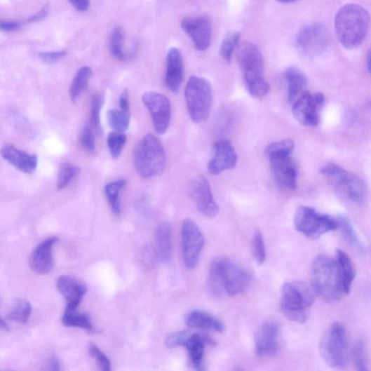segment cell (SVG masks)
Listing matches in <instances>:
<instances>
[{
    "label": "cell",
    "instance_id": "cell-1",
    "mask_svg": "<svg viewBox=\"0 0 371 371\" xmlns=\"http://www.w3.org/2000/svg\"><path fill=\"white\" fill-rule=\"evenodd\" d=\"M370 18L367 11L357 4L342 7L335 16L336 34L342 46L348 50L360 46L369 31Z\"/></svg>",
    "mask_w": 371,
    "mask_h": 371
},
{
    "label": "cell",
    "instance_id": "cell-29",
    "mask_svg": "<svg viewBox=\"0 0 371 371\" xmlns=\"http://www.w3.org/2000/svg\"><path fill=\"white\" fill-rule=\"evenodd\" d=\"M125 34L120 27H115L111 34L109 47L112 55L117 60L123 62L128 61L135 57V53H126L123 50Z\"/></svg>",
    "mask_w": 371,
    "mask_h": 371
},
{
    "label": "cell",
    "instance_id": "cell-30",
    "mask_svg": "<svg viewBox=\"0 0 371 371\" xmlns=\"http://www.w3.org/2000/svg\"><path fill=\"white\" fill-rule=\"evenodd\" d=\"M62 323L65 326L76 327L90 333L95 332L94 325L90 316L84 313L65 311Z\"/></svg>",
    "mask_w": 371,
    "mask_h": 371
},
{
    "label": "cell",
    "instance_id": "cell-18",
    "mask_svg": "<svg viewBox=\"0 0 371 371\" xmlns=\"http://www.w3.org/2000/svg\"><path fill=\"white\" fill-rule=\"evenodd\" d=\"M237 155L232 144L229 140H220L213 146V155L209 162L208 170L213 175H217L227 170L236 167Z\"/></svg>",
    "mask_w": 371,
    "mask_h": 371
},
{
    "label": "cell",
    "instance_id": "cell-19",
    "mask_svg": "<svg viewBox=\"0 0 371 371\" xmlns=\"http://www.w3.org/2000/svg\"><path fill=\"white\" fill-rule=\"evenodd\" d=\"M56 286L67 301L65 311H76L87 292L85 283L70 276H61L57 279Z\"/></svg>",
    "mask_w": 371,
    "mask_h": 371
},
{
    "label": "cell",
    "instance_id": "cell-44",
    "mask_svg": "<svg viewBox=\"0 0 371 371\" xmlns=\"http://www.w3.org/2000/svg\"><path fill=\"white\" fill-rule=\"evenodd\" d=\"M80 142L82 147L90 152H93L95 149V138L93 129L87 126L81 130L80 135Z\"/></svg>",
    "mask_w": 371,
    "mask_h": 371
},
{
    "label": "cell",
    "instance_id": "cell-49",
    "mask_svg": "<svg viewBox=\"0 0 371 371\" xmlns=\"http://www.w3.org/2000/svg\"><path fill=\"white\" fill-rule=\"evenodd\" d=\"M72 6L80 12H85L89 9L90 0H69Z\"/></svg>",
    "mask_w": 371,
    "mask_h": 371
},
{
    "label": "cell",
    "instance_id": "cell-42",
    "mask_svg": "<svg viewBox=\"0 0 371 371\" xmlns=\"http://www.w3.org/2000/svg\"><path fill=\"white\" fill-rule=\"evenodd\" d=\"M89 353L94 358L100 368L103 371L112 370V363L107 356L100 350V349L94 343L89 345Z\"/></svg>",
    "mask_w": 371,
    "mask_h": 371
},
{
    "label": "cell",
    "instance_id": "cell-3",
    "mask_svg": "<svg viewBox=\"0 0 371 371\" xmlns=\"http://www.w3.org/2000/svg\"><path fill=\"white\" fill-rule=\"evenodd\" d=\"M316 295L311 285L302 281L287 283L281 290V311L290 320L304 323Z\"/></svg>",
    "mask_w": 371,
    "mask_h": 371
},
{
    "label": "cell",
    "instance_id": "cell-23",
    "mask_svg": "<svg viewBox=\"0 0 371 371\" xmlns=\"http://www.w3.org/2000/svg\"><path fill=\"white\" fill-rule=\"evenodd\" d=\"M2 157L16 169L25 173H34L38 165V157L13 145H6L1 149Z\"/></svg>",
    "mask_w": 371,
    "mask_h": 371
},
{
    "label": "cell",
    "instance_id": "cell-28",
    "mask_svg": "<svg viewBox=\"0 0 371 371\" xmlns=\"http://www.w3.org/2000/svg\"><path fill=\"white\" fill-rule=\"evenodd\" d=\"M285 79L288 87V100L290 103L293 104L304 92L308 80L302 72L295 67L287 70Z\"/></svg>",
    "mask_w": 371,
    "mask_h": 371
},
{
    "label": "cell",
    "instance_id": "cell-35",
    "mask_svg": "<svg viewBox=\"0 0 371 371\" xmlns=\"http://www.w3.org/2000/svg\"><path fill=\"white\" fill-rule=\"evenodd\" d=\"M109 125L118 133H123L128 128L130 124V114L121 110H111L107 114Z\"/></svg>",
    "mask_w": 371,
    "mask_h": 371
},
{
    "label": "cell",
    "instance_id": "cell-50",
    "mask_svg": "<svg viewBox=\"0 0 371 371\" xmlns=\"http://www.w3.org/2000/svg\"><path fill=\"white\" fill-rule=\"evenodd\" d=\"M49 12H50V8H49V6L47 5L45 7H43L37 13L29 17L28 19V22H29V23H34V22L40 21L43 20V18H46V17L48 16Z\"/></svg>",
    "mask_w": 371,
    "mask_h": 371
},
{
    "label": "cell",
    "instance_id": "cell-46",
    "mask_svg": "<svg viewBox=\"0 0 371 371\" xmlns=\"http://www.w3.org/2000/svg\"><path fill=\"white\" fill-rule=\"evenodd\" d=\"M67 55V51L60 50L55 52L41 53L39 55V58L43 62L54 63L59 61Z\"/></svg>",
    "mask_w": 371,
    "mask_h": 371
},
{
    "label": "cell",
    "instance_id": "cell-27",
    "mask_svg": "<svg viewBox=\"0 0 371 371\" xmlns=\"http://www.w3.org/2000/svg\"><path fill=\"white\" fill-rule=\"evenodd\" d=\"M157 253L163 263H168L172 253L171 230L168 223L161 224L156 231Z\"/></svg>",
    "mask_w": 371,
    "mask_h": 371
},
{
    "label": "cell",
    "instance_id": "cell-21",
    "mask_svg": "<svg viewBox=\"0 0 371 371\" xmlns=\"http://www.w3.org/2000/svg\"><path fill=\"white\" fill-rule=\"evenodd\" d=\"M59 241L57 236H50L33 251L29 259L30 267L39 274H47L53 267V248Z\"/></svg>",
    "mask_w": 371,
    "mask_h": 371
},
{
    "label": "cell",
    "instance_id": "cell-36",
    "mask_svg": "<svg viewBox=\"0 0 371 371\" xmlns=\"http://www.w3.org/2000/svg\"><path fill=\"white\" fill-rule=\"evenodd\" d=\"M338 223L347 241L359 251H363V245L351 222L346 217L341 215L339 217Z\"/></svg>",
    "mask_w": 371,
    "mask_h": 371
},
{
    "label": "cell",
    "instance_id": "cell-51",
    "mask_svg": "<svg viewBox=\"0 0 371 371\" xmlns=\"http://www.w3.org/2000/svg\"><path fill=\"white\" fill-rule=\"evenodd\" d=\"M120 110L130 114V102L128 93L126 90L123 91L119 99Z\"/></svg>",
    "mask_w": 371,
    "mask_h": 371
},
{
    "label": "cell",
    "instance_id": "cell-2",
    "mask_svg": "<svg viewBox=\"0 0 371 371\" xmlns=\"http://www.w3.org/2000/svg\"><path fill=\"white\" fill-rule=\"evenodd\" d=\"M236 58L250 95L256 99L267 96L270 92V85L264 77V60L258 48L249 41L240 43Z\"/></svg>",
    "mask_w": 371,
    "mask_h": 371
},
{
    "label": "cell",
    "instance_id": "cell-17",
    "mask_svg": "<svg viewBox=\"0 0 371 371\" xmlns=\"http://www.w3.org/2000/svg\"><path fill=\"white\" fill-rule=\"evenodd\" d=\"M279 325L272 321L262 325L255 336V353L259 358L271 357L278 352Z\"/></svg>",
    "mask_w": 371,
    "mask_h": 371
},
{
    "label": "cell",
    "instance_id": "cell-13",
    "mask_svg": "<svg viewBox=\"0 0 371 371\" xmlns=\"http://www.w3.org/2000/svg\"><path fill=\"white\" fill-rule=\"evenodd\" d=\"M151 117L154 128L159 135L165 134L170 126L171 105L165 95L156 92H147L142 97Z\"/></svg>",
    "mask_w": 371,
    "mask_h": 371
},
{
    "label": "cell",
    "instance_id": "cell-32",
    "mask_svg": "<svg viewBox=\"0 0 371 371\" xmlns=\"http://www.w3.org/2000/svg\"><path fill=\"white\" fill-rule=\"evenodd\" d=\"M127 182L124 180H119L106 184L104 193L109 205L115 215L121 213V205L119 196L121 191L126 185Z\"/></svg>",
    "mask_w": 371,
    "mask_h": 371
},
{
    "label": "cell",
    "instance_id": "cell-24",
    "mask_svg": "<svg viewBox=\"0 0 371 371\" xmlns=\"http://www.w3.org/2000/svg\"><path fill=\"white\" fill-rule=\"evenodd\" d=\"M339 179V185L346 193L349 198L357 205H363L366 188L362 179L353 173L345 172Z\"/></svg>",
    "mask_w": 371,
    "mask_h": 371
},
{
    "label": "cell",
    "instance_id": "cell-52",
    "mask_svg": "<svg viewBox=\"0 0 371 371\" xmlns=\"http://www.w3.org/2000/svg\"><path fill=\"white\" fill-rule=\"evenodd\" d=\"M0 328L5 332L9 331V327L4 318H1L0 320Z\"/></svg>",
    "mask_w": 371,
    "mask_h": 371
},
{
    "label": "cell",
    "instance_id": "cell-7",
    "mask_svg": "<svg viewBox=\"0 0 371 371\" xmlns=\"http://www.w3.org/2000/svg\"><path fill=\"white\" fill-rule=\"evenodd\" d=\"M320 353L327 365L343 369L349 361L348 341L344 326L336 322L325 331L320 343Z\"/></svg>",
    "mask_w": 371,
    "mask_h": 371
},
{
    "label": "cell",
    "instance_id": "cell-48",
    "mask_svg": "<svg viewBox=\"0 0 371 371\" xmlns=\"http://www.w3.org/2000/svg\"><path fill=\"white\" fill-rule=\"evenodd\" d=\"M46 370L51 371L60 370V362L58 358L55 356H52L48 358L45 364Z\"/></svg>",
    "mask_w": 371,
    "mask_h": 371
},
{
    "label": "cell",
    "instance_id": "cell-16",
    "mask_svg": "<svg viewBox=\"0 0 371 371\" xmlns=\"http://www.w3.org/2000/svg\"><path fill=\"white\" fill-rule=\"evenodd\" d=\"M182 29L191 39L195 48L207 50L211 41V22L206 15L188 17L182 22Z\"/></svg>",
    "mask_w": 371,
    "mask_h": 371
},
{
    "label": "cell",
    "instance_id": "cell-34",
    "mask_svg": "<svg viewBox=\"0 0 371 371\" xmlns=\"http://www.w3.org/2000/svg\"><path fill=\"white\" fill-rule=\"evenodd\" d=\"M92 74V69L89 67H83L77 71L70 88V97L73 102H76L79 99Z\"/></svg>",
    "mask_w": 371,
    "mask_h": 371
},
{
    "label": "cell",
    "instance_id": "cell-15",
    "mask_svg": "<svg viewBox=\"0 0 371 371\" xmlns=\"http://www.w3.org/2000/svg\"><path fill=\"white\" fill-rule=\"evenodd\" d=\"M189 194L196 208L205 216L213 218L220 213L215 201L210 184L204 177L193 180L189 185Z\"/></svg>",
    "mask_w": 371,
    "mask_h": 371
},
{
    "label": "cell",
    "instance_id": "cell-20",
    "mask_svg": "<svg viewBox=\"0 0 371 371\" xmlns=\"http://www.w3.org/2000/svg\"><path fill=\"white\" fill-rule=\"evenodd\" d=\"M292 104L293 116L299 123L308 126L318 125V108L321 106L316 101L315 95L304 91Z\"/></svg>",
    "mask_w": 371,
    "mask_h": 371
},
{
    "label": "cell",
    "instance_id": "cell-12",
    "mask_svg": "<svg viewBox=\"0 0 371 371\" xmlns=\"http://www.w3.org/2000/svg\"><path fill=\"white\" fill-rule=\"evenodd\" d=\"M182 239L184 264L187 269H194L198 264L205 238L198 226L189 218L182 223Z\"/></svg>",
    "mask_w": 371,
    "mask_h": 371
},
{
    "label": "cell",
    "instance_id": "cell-33",
    "mask_svg": "<svg viewBox=\"0 0 371 371\" xmlns=\"http://www.w3.org/2000/svg\"><path fill=\"white\" fill-rule=\"evenodd\" d=\"M32 306L30 302L25 299H17L7 314L9 321L26 323L32 314Z\"/></svg>",
    "mask_w": 371,
    "mask_h": 371
},
{
    "label": "cell",
    "instance_id": "cell-31",
    "mask_svg": "<svg viewBox=\"0 0 371 371\" xmlns=\"http://www.w3.org/2000/svg\"><path fill=\"white\" fill-rule=\"evenodd\" d=\"M208 288L210 295L216 297L222 296L225 292L220 269V258L218 257L211 261L208 278Z\"/></svg>",
    "mask_w": 371,
    "mask_h": 371
},
{
    "label": "cell",
    "instance_id": "cell-14",
    "mask_svg": "<svg viewBox=\"0 0 371 371\" xmlns=\"http://www.w3.org/2000/svg\"><path fill=\"white\" fill-rule=\"evenodd\" d=\"M220 258V269L224 291L234 296L244 292L250 285L249 274L231 260Z\"/></svg>",
    "mask_w": 371,
    "mask_h": 371
},
{
    "label": "cell",
    "instance_id": "cell-25",
    "mask_svg": "<svg viewBox=\"0 0 371 371\" xmlns=\"http://www.w3.org/2000/svg\"><path fill=\"white\" fill-rule=\"evenodd\" d=\"M186 324L191 329L222 333L225 330L222 321L212 315L201 311H193L185 318Z\"/></svg>",
    "mask_w": 371,
    "mask_h": 371
},
{
    "label": "cell",
    "instance_id": "cell-39",
    "mask_svg": "<svg viewBox=\"0 0 371 371\" xmlns=\"http://www.w3.org/2000/svg\"><path fill=\"white\" fill-rule=\"evenodd\" d=\"M240 37H241V35L238 32H234L224 39L220 49V54L226 61L231 62L234 50L238 46Z\"/></svg>",
    "mask_w": 371,
    "mask_h": 371
},
{
    "label": "cell",
    "instance_id": "cell-22",
    "mask_svg": "<svg viewBox=\"0 0 371 371\" xmlns=\"http://www.w3.org/2000/svg\"><path fill=\"white\" fill-rule=\"evenodd\" d=\"M184 78V62L181 52L175 48L169 50L167 55L166 85L173 93H177Z\"/></svg>",
    "mask_w": 371,
    "mask_h": 371
},
{
    "label": "cell",
    "instance_id": "cell-45",
    "mask_svg": "<svg viewBox=\"0 0 371 371\" xmlns=\"http://www.w3.org/2000/svg\"><path fill=\"white\" fill-rule=\"evenodd\" d=\"M320 172L325 176L339 178L346 170L338 165L329 163L322 167Z\"/></svg>",
    "mask_w": 371,
    "mask_h": 371
},
{
    "label": "cell",
    "instance_id": "cell-37",
    "mask_svg": "<svg viewBox=\"0 0 371 371\" xmlns=\"http://www.w3.org/2000/svg\"><path fill=\"white\" fill-rule=\"evenodd\" d=\"M79 173V168L77 166L68 163L62 165L57 180L58 189L62 190L68 187Z\"/></svg>",
    "mask_w": 371,
    "mask_h": 371
},
{
    "label": "cell",
    "instance_id": "cell-54",
    "mask_svg": "<svg viewBox=\"0 0 371 371\" xmlns=\"http://www.w3.org/2000/svg\"><path fill=\"white\" fill-rule=\"evenodd\" d=\"M278 1L283 4H291L297 1V0H278Z\"/></svg>",
    "mask_w": 371,
    "mask_h": 371
},
{
    "label": "cell",
    "instance_id": "cell-6",
    "mask_svg": "<svg viewBox=\"0 0 371 371\" xmlns=\"http://www.w3.org/2000/svg\"><path fill=\"white\" fill-rule=\"evenodd\" d=\"M166 163L164 147L154 135H147L134 151V163L139 175L149 179L160 175Z\"/></svg>",
    "mask_w": 371,
    "mask_h": 371
},
{
    "label": "cell",
    "instance_id": "cell-5",
    "mask_svg": "<svg viewBox=\"0 0 371 371\" xmlns=\"http://www.w3.org/2000/svg\"><path fill=\"white\" fill-rule=\"evenodd\" d=\"M294 148V142L288 139L269 144L265 149L276 182L291 190L297 188V170L291 157Z\"/></svg>",
    "mask_w": 371,
    "mask_h": 371
},
{
    "label": "cell",
    "instance_id": "cell-38",
    "mask_svg": "<svg viewBox=\"0 0 371 371\" xmlns=\"http://www.w3.org/2000/svg\"><path fill=\"white\" fill-rule=\"evenodd\" d=\"M126 140V136L122 133L116 132L108 135L107 146L114 158H118L121 156Z\"/></svg>",
    "mask_w": 371,
    "mask_h": 371
},
{
    "label": "cell",
    "instance_id": "cell-9",
    "mask_svg": "<svg viewBox=\"0 0 371 371\" xmlns=\"http://www.w3.org/2000/svg\"><path fill=\"white\" fill-rule=\"evenodd\" d=\"M168 348L183 346L187 349L189 359L194 368L198 371L205 370V347L213 345L215 342L203 332L180 331L169 334L165 339Z\"/></svg>",
    "mask_w": 371,
    "mask_h": 371
},
{
    "label": "cell",
    "instance_id": "cell-53",
    "mask_svg": "<svg viewBox=\"0 0 371 371\" xmlns=\"http://www.w3.org/2000/svg\"><path fill=\"white\" fill-rule=\"evenodd\" d=\"M367 67L369 72L371 74V49L367 52L366 57Z\"/></svg>",
    "mask_w": 371,
    "mask_h": 371
},
{
    "label": "cell",
    "instance_id": "cell-40",
    "mask_svg": "<svg viewBox=\"0 0 371 371\" xmlns=\"http://www.w3.org/2000/svg\"><path fill=\"white\" fill-rule=\"evenodd\" d=\"M104 103V97L102 95L97 94L93 95L91 106V120L92 123L97 133L102 132L100 114Z\"/></svg>",
    "mask_w": 371,
    "mask_h": 371
},
{
    "label": "cell",
    "instance_id": "cell-43",
    "mask_svg": "<svg viewBox=\"0 0 371 371\" xmlns=\"http://www.w3.org/2000/svg\"><path fill=\"white\" fill-rule=\"evenodd\" d=\"M353 359L358 370L367 371L368 370L365 351V344L361 339L356 343L354 347Z\"/></svg>",
    "mask_w": 371,
    "mask_h": 371
},
{
    "label": "cell",
    "instance_id": "cell-26",
    "mask_svg": "<svg viewBox=\"0 0 371 371\" xmlns=\"http://www.w3.org/2000/svg\"><path fill=\"white\" fill-rule=\"evenodd\" d=\"M335 263L342 290L344 295L350 292L356 272L353 262L346 253L341 250L336 251Z\"/></svg>",
    "mask_w": 371,
    "mask_h": 371
},
{
    "label": "cell",
    "instance_id": "cell-10",
    "mask_svg": "<svg viewBox=\"0 0 371 371\" xmlns=\"http://www.w3.org/2000/svg\"><path fill=\"white\" fill-rule=\"evenodd\" d=\"M294 223L295 229L299 233L312 239L318 238L339 227L338 220L307 206L298 208Z\"/></svg>",
    "mask_w": 371,
    "mask_h": 371
},
{
    "label": "cell",
    "instance_id": "cell-41",
    "mask_svg": "<svg viewBox=\"0 0 371 371\" xmlns=\"http://www.w3.org/2000/svg\"><path fill=\"white\" fill-rule=\"evenodd\" d=\"M252 252L257 264L262 265L264 263L267 257L265 243L263 235L257 231L253 237Z\"/></svg>",
    "mask_w": 371,
    "mask_h": 371
},
{
    "label": "cell",
    "instance_id": "cell-8",
    "mask_svg": "<svg viewBox=\"0 0 371 371\" xmlns=\"http://www.w3.org/2000/svg\"><path fill=\"white\" fill-rule=\"evenodd\" d=\"M185 97L191 120L195 123L205 121L210 114L212 107L210 83L204 78L191 76L186 86Z\"/></svg>",
    "mask_w": 371,
    "mask_h": 371
},
{
    "label": "cell",
    "instance_id": "cell-11",
    "mask_svg": "<svg viewBox=\"0 0 371 371\" xmlns=\"http://www.w3.org/2000/svg\"><path fill=\"white\" fill-rule=\"evenodd\" d=\"M330 35L328 29L321 24H314L302 29L297 34L296 46L304 56L316 57L329 48Z\"/></svg>",
    "mask_w": 371,
    "mask_h": 371
},
{
    "label": "cell",
    "instance_id": "cell-4",
    "mask_svg": "<svg viewBox=\"0 0 371 371\" xmlns=\"http://www.w3.org/2000/svg\"><path fill=\"white\" fill-rule=\"evenodd\" d=\"M311 286L316 294L327 302H335L344 295L340 285L335 259L318 255L311 267Z\"/></svg>",
    "mask_w": 371,
    "mask_h": 371
},
{
    "label": "cell",
    "instance_id": "cell-47",
    "mask_svg": "<svg viewBox=\"0 0 371 371\" xmlns=\"http://www.w3.org/2000/svg\"><path fill=\"white\" fill-rule=\"evenodd\" d=\"M22 27L20 22L17 20H1L0 22V29L6 32H11L19 30Z\"/></svg>",
    "mask_w": 371,
    "mask_h": 371
}]
</instances>
